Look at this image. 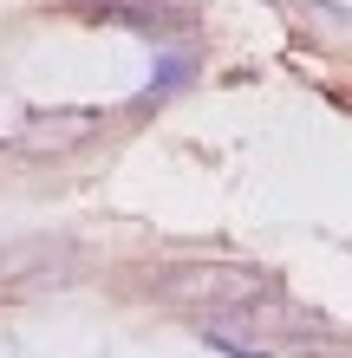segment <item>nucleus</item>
I'll return each mask as SVG.
<instances>
[{"label":"nucleus","instance_id":"obj_1","mask_svg":"<svg viewBox=\"0 0 352 358\" xmlns=\"http://www.w3.org/2000/svg\"><path fill=\"white\" fill-rule=\"evenodd\" d=\"M157 300L170 306H190L202 320H248L261 306H281V280L267 267H235V261H176V267H157L150 280Z\"/></svg>","mask_w":352,"mask_h":358},{"label":"nucleus","instance_id":"obj_2","mask_svg":"<svg viewBox=\"0 0 352 358\" xmlns=\"http://www.w3.org/2000/svg\"><path fill=\"white\" fill-rule=\"evenodd\" d=\"M92 131H98V111H39V117H27V131L13 143L27 157H59V150H72V143H85Z\"/></svg>","mask_w":352,"mask_h":358},{"label":"nucleus","instance_id":"obj_3","mask_svg":"<svg viewBox=\"0 0 352 358\" xmlns=\"http://www.w3.org/2000/svg\"><path fill=\"white\" fill-rule=\"evenodd\" d=\"M98 20H118V27H137V33H183L190 13L170 7V0H92Z\"/></svg>","mask_w":352,"mask_h":358},{"label":"nucleus","instance_id":"obj_4","mask_svg":"<svg viewBox=\"0 0 352 358\" xmlns=\"http://www.w3.org/2000/svg\"><path fill=\"white\" fill-rule=\"evenodd\" d=\"M196 78V52H163L157 66H150V85L137 92V104H157V98H170L176 85H190Z\"/></svg>","mask_w":352,"mask_h":358}]
</instances>
